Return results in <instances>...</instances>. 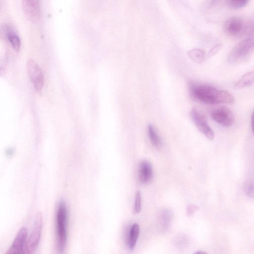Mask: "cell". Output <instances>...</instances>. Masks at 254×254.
Listing matches in <instances>:
<instances>
[{"instance_id":"277c9868","label":"cell","mask_w":254,"mask_h":254,"mask_svg":"<svg viewBox=\"0 0 254 254\" xmlns=\"http://www.w3.org/2000/svg\"><path fill=\"white\" fill-rule=\"evenodd\" d=\"M42 225V216L38 213L34 220L32 229L27 236L24 254H33L37 249L41 239Z\"/></svg>"},{"instance_id":"603a6c76","label":"cell","mask_w":254,"mask_h":254,"mask_svg":"<svg viewBox=\"0 0 254 254\" xmlns=\"http://www.w3.org/2000/svg\"><path fill=\"white\" fill-rule=\"evenodd\" d=\"M251 128L252 132L254 135V111L252 114L251 117Z\"/></svg>"},{"instance_id":"ba28073f","label":"cell","mask_w":254,"mask_h":254,"mask_svg":"<svg viewBox=\"0 0 254 254\" xmlns=\"http://www.w3.org/2000/svg\"><path fill=\"white\" fill-rule=\"evenodd\" d=\"M246 25L245 21L238 16H233L228 19L224 25L226 34L232 37H239L246 31Z\"/></svg>"},{"instance_id":"2e32d148","label":"cell","mask_w":254,"mask_h":254,"mask_svg":"<svg viewBox=\"0 0 254 254\" xmlns=\"http://www.w3.org/2000/svg\"><path fill=\"white\" fill-rule=\"evenodd\" d=\"M172 217V211L168 209H164L161 215V223L162 231H166L170 226Z\"/></svg>"},{"instance_id":"3957f363","label":"cell","mask_w":254,"mask_h":254,"mask_svg":"<svg viewBox=\"0 0 254 254\" xmlns=\"http://www.w3.org/2000/svg\"><path fill=\"white\" fill-rule=\"evenodd\" d=\"M254 48V39L248 38L240 41L230 52L227 60L230 64H235L245 59Z\"/></svg>"},{"instance_id":"30bf717a","label":"cell","mask_w":254,"mask_h":254,"mask_svg":"<svg viewBox=\"0 0 254 254\" xmlns=\"http://www.w3.org/2000/svg\"><path fill=\"white\" fill-rule=\"evenodd\" d=\"M22 5L25 15L32 22L37 21L40 17V6L37 0H23Z\"/></svg>"},{"instance_id":"5bb4252c","label":"cell","mask_w":254,"mask_h":254,"mask_svg":"<svg viewBox=\"0 0 254 254\" xmlns=\"http://www.w3.org/2000/svg\"><path fill=\"white\" fill-rule=\"evenodd\" d=\"M6 35L12 48L18 51L20 46V40L16 32L11 27L6 29Z\"/></svg>"},{"instance_id":"ac0fdd59","label":"cell","mask_w":254,"mask_h":254,"mask_svg":"<svg viewBox=\"0 0 254 254\" xmlns=\"http://www.w3.org/2000/svg\"><path fill=\"white\" fill-rule=\"evenodd\" d=\"M249 2L245 0H229L226 1L227 4L231 8L238 9L245 6Z\"/></svg>"},{"instance_id":"7402d4cb","label":"cell","mask_w":254,"mask_h":254,"mask_svg":"<svg viewBox=\"0 0 254 254\" xmlns=\"http://www.w3.org/2000/svg\"><path fill=\"white\" fill-rule=\"evenodd\" d=\"M222 45L221 44H218L216 45L209 53V56H212L217 54L221 49Z\"/></svg>"},{"instance_id":"9c48e42d","label":"cell","mask_w":254,"mask_h":254,"mask_svg":"<svg viewBox=\"0 0 254 254\" xmlns=\"http://www.w3.org/2000/svg\"><path fill=\"white\" fill-rule=\"evenodd\" d=\"M27 230L21 228L17 233L12 244L5 254H24V249L27 238Z\"/></svg>"},{"instance_id":"e0dca14e","label":"cell","mask_w":254,"mask_h":254,"mask_svg":"<svg viewBox=\"0 0 254 254\" xmlns=\"http://www.w3.org/2000/svg\"><path fill=\"white\" fill-rule=\"evenodd\" d=\"M190 58L197 63H202L205 58L204 52L199 49H194L190 51L188 53Z\"/></svg>"},{"instance_id":"8992f818","label":"cell","mask_w":254,"mask_h":254,"mask_svg":"<svg viewBox=\"0 0 254 254\" xmlns=\"http://www.w3.org/2000/svg\"><path fill=\"white\" fill-rule=\"evenodd\" d=\"M26 68L30 80L37 92L42 90L44 83L42 71L37 63L32 59H27Z\"/></svg>"},{"instance_id":"9a60e30c","label":"cell","mask_w":254,"mask_h":254,"mask_svg":"<svg viewBox=\"0 0 254 254\" xmlns=\"http://www.w3.org/2000/svg\"><path fill=\"white\" fill-rule=\"evenodd\" d=\"M147 131L148 136L152 144L156 148H161L162 142L153 126L151 124L148 125Z\"/></svg>"},{"instance_id":"cb8c5ba5","label":"cell","mask_w":254,"mask_h":254,"mask_svg":"<svg viewBox=\"0 0 254 254\" xmlns=\"http://www.w3.org/2000/svg\"><path fill=\"white\" fill-rule=\"evenodd\" d=\"M194 254H207V253L204 251H199L195 253Z\"/></svg>"},{"instance_id":"4fadbf2b","label":"cell","mask_w":254,"mask_h":254,"mask_svg":"<svg viewBox=\"0 0 254 254\" xmlns=\"http://www.w3.org/2000/svg\"><path fill=\"white\" fill-rule=\"evenodd\" d=\"M139 234V226L137 223L133 224L128 233L127 240V246L130 251L134 249Z\"/></svg>"},{"instance_id":"d6986e66","label":"cell","mask_w":254,"mask_h":254,"mask_svg":"<svg viewBox=\"0 0 254 254\" xmlns=\"http://www.w3.org/2000/svg\"><path fill=\"white\" fill-rule=\"evenodd\" d=\"M244 192L249 197L254 198V182L252 181L246 182L244 184Z\"/></svg>"},{"instance_id":"7a4b0ae2","label":"cell","mask_w":254,"mask_h":254,"mask_svg":"<svg viewBox=\"0 0 254 254\" xmlns=\"http://www.w3.org/2000/svg\"><path fill=\"white\" fill-rule=\"evenodd\" d=\"M68 213L66 203L59 202L55 215V235L58 253L63 254L66 248L68 235Z\"/></svg>"},{"instance_id":"5b68a950","label":"cell","mask_w":254,"mask_h":254,"mask_svg":"<svg viewBox=\"0 0 254 254\" xmlns=\"http://www.w3.org/2000/svg\"><path fill=\"white\" fill-rule=\"evenodd\" d=\"M211 118L224 127H230L235 122L232 111L225 106H219L212 109L210 113Z\"/></svg>"},{"instance_id":"44dd1931","label":"cell","mask_w":254,"mask_h":254,"mask_svg":"<svg viewBox=\"0 0 254 254\" xmlns=\"http://www.w3.org/2000/svg\"><path fill=\"white\" fill-rule=\"evenodd\" d=\"M198 208V207L195 204H190L187 208V215L189 217L192 216Z\"/></svg>"},{"instance_id":"6da1fadb","label":"cell","mask_w":254,"mask_h":254,"mask_svg":"<svg viewBox=\"0 0 254 254\" xmlns=\"http://www.w3.org/2000/svg\"><path fill=\"white\" fill-rule=\"evenodd\" d=\"M190 90L193 98L205 104H232L235 101L233 96L229 92L218 89L208 84H193L190 85Z\"/></svg>"},{"instance_id":"52a82bcc","label":"cell","mask_w":254,"mask_h":254,"mask_svg":"<svg viewBox=\"0 0 254 254\" xmlns=\"http://www.w3.org/2000/svg\"><path fill=\"white\" fill-rule=\"evenodd\" d=\"M190 116L198 130L208 139L212 140L214 137V133L209 126L204 116L195 109L191 110Z\"/></svg>"},{"instance_id":"8fae6325","label":"cell","mask_w":254,"mask_h":254,"mask_svg":"<svg viewBox=\"0 0 254 254\" xmlns=\"http://www.w3.org/2000/svg\"><path fill=\"white\" fill-rule=\"evenodd\" d=\"M138 179L143 184L149 183L153 178V170L152 165L147 160L142 161L138 168Z\"/></svg>"},{"instance_id":"7c38bea8","label":"cell","mask_w":254,"mask_h":254,"mask_svg":"<svg viewBox=\"0 0 254 254\" xmlns=\"http://www.w3.org/2000/svg\"><path fill=\"white\" fill-rule=\"evenodd\" d=\"M254 84V70L250 71L242 75L235 83L236 89H242Z\"/></svg>"},{"instance_id":"ffe728a7","label":"cell","mask_w":254,"mask_h":254,"mask_svg":"<svg viewBox=\"0 0 254 254\" xmlns=\"http://www.w3.org/2000/svg\"><path fill=\"white\" fill-rule=\"evenodd\" d=\"M141 208V196L139 191H136L135 195L134 203L133 207V213H138Z\"/></svg>"}]
</instances>
